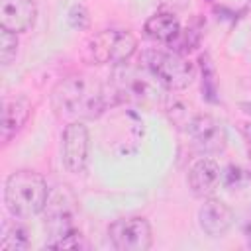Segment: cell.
I'll list each match as a JSON object with an SVG mask.
<instances>
[{
  "label": "cell",
  "mask_w": 251,
  "mask_h": 251,
  "mask_svg": "<svg viewBox=\"0 0 251 251\" xmlns=\"http://www.w3.org/2000/svg\"><path fill=\"white\" fill-rule=\"evenodd\" d=\"M49 249H88V243L84 239V235L75 227L71 231H67L65 235H59L55 239L47 241Z\"/></svg>",
  "instance_id": "16"
},
{
  "label": "cell",
  "mask_w": 251,
  "mask_h": 251,
  "mask_svg": "<svg viewBox=\"0 0 251 251\" xmlns=\"http://www.w3.org/2000/svg\"><path fill=\"white\" fill-rule=\"evenodd\" d=\"M143 65L167 90H184L196 76L194 65L178 53L149 51L143 55Z\"/></svg>",
  "instance_id": "5"
},
{
  "label": "cell",
  "mask_w": 251,
  "mask_h": 251,
  "mask_svg": "<svg viewBox=\"0 0 251 251\" xmlns=\"http://www.w3.org/2000/svg\"><path fill=\"white\" fill-rule=\"evenodd\" d=\"M143 29H145L147 37H151L153 41L169 45L180 33V24H178L176 16H173L169 12H157L151 18H147Z\"/></svg>",
  "instance_id": "14"
},
{
  "label": "cell",
  "mask_w": 251,
  "mask_h": 251,
  "mask_svg": "<svg viewBox=\"0 0 251 251\" xmlns=\"http://www.w3.org/2000/svg\"><path fill=\"white\" fill-rule=\"evenodd\" d=\"M51 106L59 116L75 120H94L114 106L108 82L102 84L86 75L63 78L51 92Z\"/></svg>",
  "instance_id": "1"
},
{
  "label": "cell",
  "mask_w": 251,
  "mask_h": 251,
  "mask_svg": "<svg viewBox=\"0 0 251 251\" xmlns=\"http://www.w3.org/2000/svg\"><path fill=\"white\" fill-rule=\"evenodd\" d=\"M31 104L25 98H10L2 106V141L8 143L29 120Z\"/></svg>",
  "instance_id": "13"
},
{
  "label": "cell",
  "mask_w": 251,
  "mask_h": 251,
  "mask_svg": "<svg viewBox=\"0 0 251 251\" xmlns=\"http://www.w3.org/2000/svg\"><path fill=\"white\" fill-rule=\"evenodd\" d=\"M137 51V39L126 29H102L86 43V55L96 65H124Z\"/></svg>",
  "instance_id": "4"
},
{
  "label": "cell",
  "mask_w": 251,
  "mask_h": 251,
  "mask_svg": "<svg viewBox=\"0 0 251 251\" xmlns=\"http://www.w3.org/2000/svg\"><path fill=\"white\" fill-rule=\"evenodd\" d=\"M37 8L33 0H0V27L22 33L35 22Z\"/></svg>",
  "instance_id": "12"
},
{
  "label": "cell",
  "mask_w": 251,
  "mask_h": 251,
  "mask_svg": "<svg viewBox=\"0 0 251 251\" xmlns=\"http://www.w3.org/2000/svg\"><path fill=\"white\" fill-rule=\"evenodd\" d=\"M43 214H45V227L51 233V239L65 235L67 231L75 229V224H73L75 198L67 186H57L55 192H49Z\"/></svg>",
  "instance_id": "9"
},
{
  "label": "cell",
  "mask_w": 251,
  "mask_h": 251,
  "mask_svg": "<svg viewBox=\"0 0 251 251\" xmlns=\"http://www.w3.org/2000/svg\"><path fill=\"white\" fill-rule=\"evenodd\" d=\"M108 239L118 251H147L153 245V229L141 216L120 218L110 224Z\"/></svg>",
  "instance_id": "6"
},
{
  "label": "cell",
  "mask_w": 251,
  "mask_h": 251,
  "mask_svg": "<svg viewBox=\"0 0 251 251\" xmlns=\"http://www.w3.org/2000/svg\"><path fill=\"white\" fill-rule=\"evenodd\" d=\"M186 133L196 151L204 155H214L226 149L227 133L224 124L210 114H196L186 124Z\"/></svg>",
  "instance_id": "8"
},
{
  "label": "cell",
  "mask_w": 251,
  "mask_h": 251,
  "mask_svg": "<svg viewBox=\"0 0 251 251\" xmlns=\"http://www.w3.org/2000/svg\"><path fill=\"white\" fill-rule=\"evenodd\" d=\"M220 180H222V169L210 157H202L196 163H192V167L188 169V175H186L188 188L196 198L212 196V192L218 188Z\"/></svg>",
  "instance_id": "11"
},
{
  "label": "cell",
  "mask_w": 251,
  "mask_h": 251,
  "mask_svg": "<svg viewBox=\"0 0 251 251\" xmlns=\"http://www.w3.org/2000/svg\"><path fill=\"white\" fill-rule=\"evenodd\" d=\"M243 233H245L247 245L251 247V212H249V216H247V220H245V224H243Z\"/></svg>",
  "instance_id": "21"
},
{
  "label": "cell",
  "mask_w": 251,
  "mask_h": 251,
  "mask_svg": "<svg viewBox=\"0 0 251 251\" xmlns=\"http://www.w3.org/2000/svg\"><path fill=\"white\" fill-rule=\"evenodd\" d=\"M49 198L45 178L29 169L14 171L4 182V204L18 220H27L43 212Z\"/></svg>",
  "instance_id": "2"
},
{
  "label": "cell",
  "mask_w": 251,
  "mask_h": 251,
  "mask_svg": "<svg viewBox=\"0 0 251 251\" xmlns=\"http://www.w3.org/2000/svg\"><path fill=\"white\" fill-rule=\"evenodd\" d=\"M198 226L212 239L224 237L233 226V210L224 200L208 196L198 208Z\"/></svg>",
  "instance_id": "10"
},
{
  "label": "cell",
  "mask_w": 251,
  "mask_h": 251,
  "mask_svg": "<svg viewBox=\"0 0 251 251\" xmlns=\"http://www.w3.org/2000/svg\"><path fill=\"white\" fill-rule=\"evenodd\" d=\"M88 149H90L88 127L80 120L67 124L61 133V161L69 173L73 175L84 173L88 165Z\"/></svg>",
  "instance_id": "7"
},
{
  "label": "cell",
  "mask_w": 251,
  "mask_h": 251,
  "mask_svg": "<svg viewBox=\"0 0 251 251\" xmlns=\"http://www.w3.org/2000/svg\"><path fill=\"white\" fill-rule=\"evenodd\" d=\"M239 129H241V135H243V139L249 147V155H251V122H243L239 126Z\"/></svg>",
  "instance_id": "20"
},
{
  "label": "cell",
  "mask_w": 251,
  "mask_h": 251,
  "mask_svg": "<svg viewBox=\"0 0 251 251\" xmlns=\"http://www.w3.org/2000/svg\"><path fill=\"white\" fill-rule=\"evenodd\" d=\"M18 53V33L2 29L0 31V61L2 65H10Z\"/></svg>",
  "instance_id": "17"
},
{
  "label": "cell",
  "mask_w": 251,
  "mask_h": 251,
  "mask_svg": "<svg viewBox=\"0 0 251 251\" xmlns=\"http://www.w3.org/2000/svg\"><path fill=\"white\" fill-rule=\"evenodd\" d=\"M173 53H190L198 45V35H194V29H180V33L175 37V41L169 43Z\"/></svg>",
  "instance_id": "18"
},
{
  "label": "cell",
  "mask_w": 251,
  "mask_h": 251,
  "mask_svg": "<svg viewBox=\"0 0 251 251\" xmlns=\"http://www.w3.org/2000/svg\"><path fill=\"white\" fill-rule=\"evenodd\" d=\"M249 2H251V0H249Z\"/></svg>",
  "instance_id": "22"
},
{
  "label": "cell",
  "mask_w": 251,
  "mask_h": 251,
  "mask_svg": "<svg viewBox=\"0 0 251 251\" xmlns=\"http://www.w3.org/2000/svg\"><path fill=\"white\" fill-rule=\"evenodd\" d=\"M27 247V229L18 222H4L0 231V251H25Z\"/></svg>",
  "instance_id": "15"
},
{
  "label": "cell",
  "mask_w": 251,
  "mask_h": 251,
  "mask_svg": "<svg viewBox=\"0 0 251 251\" xmlns=\"http://www.w3.org/2000/svg\"><path fill=\"white\" fill-rule=\"evenodd\" d=\"M69 24L75 29H84L88 25V12H86V8L80 6V4L73 6L71 12H69Z\"/></svg>",
  "instance_id": "19"
},
{
  "label": "cell",
  "mask_w": 251,
  "mask_h": 251,
  "mask_svg": "<svg viewBox=\"0 0 251 251\" xmlns=\"http://www.w3.org/2000/svg\"><path fill=\"white\" fill-rule=\"evenodd\" d=\"M108 88L112 92L114 104H137L151 106L161 98L163 84L153 76V73L141 65L131 67L127 63L118 65L108 80Z\"/></svg>",
  "instance_id": "3"
}]
</instances>
